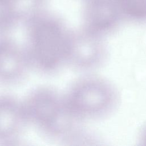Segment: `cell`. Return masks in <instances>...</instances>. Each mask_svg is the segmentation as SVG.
<instances>
[{
    "instance_id": "cell-1",
    "label": "cell",
    "mask_w": 146,
    "mask_h": 146,
    "mask_svg": "<svg viewBox=\"0 0 146 146\" xmlns=\"http://www.w3.org/2000/svg\"><path fill=\"white\" fill-rule=\"evenodd\" d=\"M70 32L54 17L36 16L31 19L25 47L32 68L53 74L66 65Z\"/></svg>"
},
{
    "instance_id": "cell-2",
    "label": "cell",
    "mask_w": 146,
    "mask_h": 146,
    "mask_svg": "<svg viewBox=\"0 0 146 146\" xmlns=\"http://www.w3.org/2000/svg\"><path fill=\"white\" fill-rule=\"evenodd\" d=\"M23 102L29 124L51 139L64 141L76 129L79 121L72 112L66 95L52 87H39Z\"/></svg>"
},
{
    "instance_id": "cell-3",
    "label": "cell",
    "mask_w": 146,
    "mask_h": 146,
    "mask_svg": "<svg viewBox=\"0 0 146 146\" xmlns=\"http://www.w3.org/2000/svg\"><path fill=\"white\" fill-rule=\"evenodd\" d=\"M68 106L78 120L98 119L110 114L118 102V94L107 80L94 75L76 80L66 94Z\"/></svg>"
},
{
    "instance_id": "cell-4",
    "label": "cell",
    "mask_w": 146,
    "mask_h": 146,
    "mask_svg": "<svg viewBox=\"0 0 146 146\" xmlns=\"http://www.w3.org/2000/svg\"><path fill=\"white\" fill-rule=\"evenodd\" d=\"M106 55L107 48L100 35L86 29L70 32L67 64L78 70H91L102 64Z\"/></svg>"
},
{
    "instance_id": "cell-5",
    "label": "cell",
    "mask_w": 146,
    "mask_h": 146,
    "mask_svg": "<svg viewBox=\"0 0 146 146\" xmlns=\"http://www.w3.org/2000/svg\"><path fill=\"white\" fill-rule=\"evenodd\" d=\"M32 68L25 46L7 38H0V84L14 85L26 77Z\"/></svg>"
},
{
    "instance_id": "cell-6",
    "label": "cell",
    "mask_w": 146,
    "mask_h": 146,
    "mask_svg": "<svg viewBox=\"0 0 146 146\" xmlns=\"http://www.w3.org/2000/svg\"><path fill=\"white\" fill-rule=\"evenodd\" d=\"M23 102L9 95H0V143L16 141L28 124Z\"/></svg>"
},
{
    "instance_id": "cell-7",
    "label": "cell",
    "mask_w": 146,
    "mask_h": 146,
    "mask_svg": "<svg viewBox=\"0 0 146 146\" xmlns=\"http://www.w3.org/2000/svg\"><path fill=\"white\" fill-rule=\"evenodd\" d=\"M124 7L130 16L136 19L146 17V0H124Z\"/></svg>"
},
{
    "instance_id": "cell-8",
    "label": "cell",
    "mask_w": 146,
    "mask_h": 146,
    "mask_svg": "<svg viewBox=\"0 0 146 146\" xmlns=\"http://www.w3.org/2000/svg\"><path fill=\"white\" fill-rule=\"evenodd\" d=\"M140 141L142 144L146 145V126L143 129L140 135Z\"/></svg>"
}]
</instances>
